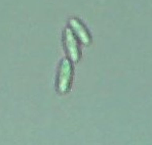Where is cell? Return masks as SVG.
Wrapping results in <instances>:
<instances>
[{
  "mask_svg": "<svg viewBox=\"0 0 152 145\" xmlns=\"http://www.w3.org/2000/svg\"><path fill=\"white\" fill-rule=\"evenodd\" d=\"M73 62L65 57L61 61L57 76V91L60 94H67L70 91L73 80Z\"/></svg>",
  "mask_w": 152,
  "mask_h": 145,
  "instance_id": "obj_1",
  "label": "cell"
},
{
  "mask_svg": "<svg viewBox=\"0 0 152 145\" xmlns=\"http://www.w3.org/2000/svg\"><path fill=\"white\" fill-rule=\"evenodd\" d=\"M68 27L73 32L74 36L77 38L79 43L82 45L88 46L91 44V35L86 27V25L82 23L77 17H71L68 21Z\"/></svg>",
  "mask_w": 152,
  "mask_h": 145,
  "instance_id": "obj_3",
  "label": "cell"
},
{
  "mask_svg": "<svg viewBox=\"0 0 152 145\" xmlns=\"http://www.w3.org/2000/svg\"><path fill=\"white\" fill-rule=\"evenodd\" d=\"M63 46L67 58L70 59L73 63L80 61L81 58L80 43L69 27H66L63 31Z\"/></svg>",
  "mask_w": 152,
  "mask_h": 145,
  "instance_id": "obj_2",
  "label": "cell"
}]
</instances>
